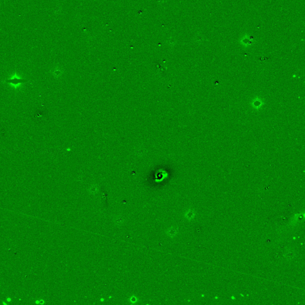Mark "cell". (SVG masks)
<instances>
[{
    "mask_svg": "<svg viewBox=\"0 0 305 305\" xmlns=\"http://www.w3.org/2000/svg\"><path fill=\"white\" fill-rule=\"evenodd\" d=\"M28 82L26 79H23L17 73H14L8 78L6 79L3 82L10 86L13 89H20L23 84H26Z\"/></svg>",
    "mask_w": 305,
    "mask_h": 305,
    "instance_id": "cell-1",
    "label": "cell"
},
{
    "mask_svg": "<svg viewBox=\"0 0 305 305\" xmlns=\"http://www.w3.org/2000/svg\"><path fill=\"white\" fill-rule=\"evenodd\" d=\"M137 298L135 296H132L131 298H130V300H129V302H130V304H135L137 302Z\"/></svg>",
    "mask_w": 305,
    "mask_h": 305,
    "instance_id": "cell-2",
    "label": "cell"
}]
</instances>
